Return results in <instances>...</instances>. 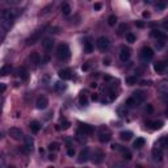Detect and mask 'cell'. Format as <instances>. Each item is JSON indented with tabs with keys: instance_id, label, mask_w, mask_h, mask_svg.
I'll return each instance as SVG.
<instances>
[{
	"instance_id": "23",
	"label": "cell",
	"mask_w": 168,
	"mask_h": 168,
	"mask_svg": "<svg viewBox=\"0 0 168 168\" xmlns=\"http://www.w3.org/2000/svg\"><path fill=\"white\" fill-rule=\"evenodd\" d=\"M33 144H34V142H33V138L32 137H25V147L29 150H33Z\"/></svg>"
},
{
	"instance_id": "1",
	"label": "cell",
	"mask_w": 168,
	"mask_h": 168,
	"mask_svg": "<svg viewBox=\"0 0 168 168\" xmlns=\"http://www.w3.org/2000/svg\"><path fill=\"white\" fill-rule=\"evenodd\" d=\"M57 55L60 60H67L71 57V51H70V47L66 45V43H60V45L57 47Z\"/></svg>"
},
{
	"instance_id": "4",
	"label": "cell",
	"mask_w": 168,
	"mask_h": 168,
	"mask_svg": "<svg viewBox=\"0 0 168 168\" xmlns=\"http://www.w3.org/2000/svg\"><path fill=\"white\" fill-rule=\"evenodd\" d=\"M8 134H9L11 138H12V139H15V141H20V139H23V138H24L23 130H21V129H17V127H12V129H9Z\"/></svg>"
},
{
	"instance_id": "50",
	"label": "cell",
	"mask_w": 168,
	"mask_h": 168,
	"mask_svg": "<svg viewBox=\"0 0 168 168\" xmlns=\"http://www.w3.org/2000/svg\"><path fill=\"white\" fill-rule=\"evenodd\" d=\"M4 91H5V86H4V84H2V93H3Z\"/></svg>"
},
{
	"instance_id": "37",
	"label": "cell",
	"mask_w": 168,
	"mask_h": 168,
	"mask_svg": "<svg viewBox=\"0 0 168 168\" xmlns=\"http://www.w3.org/2000/svg\"><path fill=\"white\" fill-rule=\"evenodd\" d=\"M122 152H123V156H125V159L130 160V159H131V154L127 151V150H122Z\"/></svg>"
},
{
	"instance_id": "13",
	"label": "cell",
	"mask_w": 168,
	"mask_h": 168,
	"mask_svg": "<svg viewBox=\"0 0 168 168\" xmlns=\"http://www.w3.org/2000/svg\"><path fill=\"white\" fill-rule=\"evenodd\" d=\"M103 159H104V154L100 151V150H97V151H95L93 154V163H96V164H100L101 162H103Z\"/></svg>"
},
{
	"instance_id": "32",
	"label": "cell",
	"mask_w": 168,
	"mask_h": 168,
	"mask_svg": "<svg viewBox=\"0 0 168 168\" xmlns=\"http://www.w3.org/2000/svg\"><path fill=\"white\" fill-rule=\"evenodd\" d=\"M116 23H117V17H116V16H110L109 19H108V24H109L110 26L116 25Z\"/></svg>"
},
{
	"instance_id": "40",
	"label": "cell",
	"mask_w": 168,
	"mask_h": 168,
	"mask_svg": "<svg viewBox=\"0 0 168 168\" xmlns=\"http://www.w3.org/2000/svg\"><path fill=\"white\" fill-rule=\"evenodd\" d=\"M80 104H82V105H87V99H86V96H80Z\"/></svg>"
},
{
	"instance_id": "38",
	"label": "cell",
	"mask_w": 168,
	"mask_h": 168,
	"mask_svg": "<svg viewBox=\"0 0 168 168\" xmlns=\"http://www.w3.org/2000/svg\"><path fill=\"white\" fill-rule=\"evenodd\" d=\"M67 154H68V156H74V155H75V150H74L72 147H68Z\"/></svg>"
},
{
	"instance_id": "33",
	"label": "cell",
	"mask_w": 168,
	"mask_h": 168,
	"mask_svg": "<svg viewBox=\"0 0 168 168\" xmlns=\"http://www.w3.org/2000/svg\"><path fill=\"white\" fill-rule=\"evenodd\" d=\"M8 4H11V5H19V4L23 2V0H5Z\"/></svg>"
},
{
	"instance_id": "14",
	"label": "cell",
	"mask_w": 168,
	"mask_h": 168,
	"mask_svg": "<svg viewBox=\"0 0 168 168\" xmlns=\"http://www.w3.org/2000/svg\"><path fill=\"white\" fill-rule=\"evenodd\" d=\"M151 36L154 38H156V39H164V41H167V36H166V33H163L160 32V30H152V33H151Z\"/></svg>"
},
{
	"instance_id": "18",
	"label": "cell",
	"mask_w": 168,
	"mask_h": 168,
	"mask_svg": "<svg viewBox=\"0 0 168 168\" xmlns=\"http://www.w3.org/2000/svg\"><path fill=\"white\" fill-rule=\"evenodd\" d=\"M80 130L84 133V134H92V133H93V127L91 125H87V123H82Z\"/></svg>"
},
{
	"instance_id": "27",
	"label": "cell",
	"mask_w": 168,
	"mask_h": 168,
	"mask_svg": "<svg viewBox=\"0 0 168 168\" xmlns=\"http://www.w3.org/2000/svg\"><path fill=\"white\" fill-rule=\"evenodd\" d=\"M135 105H138V103H137V100H135L133 96L130 97V99H127V100H126V107L133 108V107H135Z\"/></svg>"
},
{
	"instance_id": "5",
	"label": "cell",
	"mask_w": 168,
	"mask_h": 168,
	"mask_svg": "<svg viewBox=\"0 0 168 168\" xmlns=\"http://www.w3.org/2000/svg\"><path fill=\"white\" fill-rule=\"evenodd\" d=\"M96 45H97V47H99L101 51H105L109 47V39L107 37H104V36L99 37V38H97V41H96Z\"/></svg>"
},
{
	"instance_id": "49",
	"label": "cell",
	"mask_w": 168,
	"mask_h": 168,
	"mask_svg": "<svg viewBox=\"0 0 168 168\" xmlns=\"http://www.w3.org/2000/svg\"><path fill=\"white\" fill-rule=\"evenodd\" d=\"M146 110H148V112H151V110H152V107H151V105H148V107L146 108Z\"/></svg>"
},
{
	"instance_id": "52",
	"label": "cell",
	"mask_w": 168,
	"mask_h": 168,
	"mask_svg": "<svg viewBox=\"0 0 168 168\" xmlns=\"http://www.w3.org/2000/svg\"><path fill=\"white\" fill-rule=\"evenodd\" d=\"M166 117H168V108L166 109Z\"/></svg>"
},
{
	"instance_id": "43",
	"label": "cell",
	"mask_w": 168,
	"mask_h": 168,
	"mask_svg": "<svg viewBox=\"0 0 168 168\" xmlns=\"http://www.w3.org/2000/svg\"><path fill=\"white\" fill-rule=\"evenodd\" d=\"M125 28H126V25L122 24V25L120 26V32H118V34H123V30H125Z\"/></svg>"
},
{
	"instance_id": "31",
	"label": "cell",
	"mask_w": 168,
	"mask_h": 168,
	"mask_svg": "<svg viewBox=\"0 0 168 168\" xmlns=\"http://www.w3.org/2000/svg\"><path fill=\"white\" fill-rule=\"evenodd\" d=\"M126 39H127V42L133 43V42H135V36L133 33H127L126 34Z\"/></svg>"
},
{
	"instance_id": "15",
	"label": "cell",
	"mask_w": 168,
	"mask_h": 168,
	"mask_svg": "<svg viewBox=\"0 0 168 168\" xmlns=\"http://www.w3.org/2000/svg\"><path fill=\"white\" fill-rule=\"evenodd\" d=\"M133 97L137 100V103L141 104V103H143L144 99H146V95L143 93L142 91H138V92H134V95H133Z\"/></svg>"
},
{
	"instance_id": "47",
	"label": "cell",
	"mask_w": 168,
	"mask_h": 168,
	"mask_svg": "<svg viewBox=\"0 0 168 168\" xmlns=\"http://www.w3.org/2000/svg\"><path fill=\"white\" fill-rule=\"evenodd\" d=\"M109 62H110L109 58H105V59H104V64H109Z\"/></svg>"
},
{
	"instance_id": "22",
	"label": "cell",
	"mask_w": 168,
	"mask_h": 168,
	"mask_svg": "<svg viewBox=\"0 0 168 168\" xmlns=\"http://www.w3.org/2000/svg\"><path fill=\"white\" fill-rule=\"evenodd\" d=\"M53 45H54V41H53V39H50V38H46L45 41L42 42V46H43V49H45V50H50V49L53 47Z\"/></svg>"
},
{
	"instance_id": "16",
	"label": "cell",
	"mask_w": 168,
	"mask_h": 168,
	"mask_svg": "<svg viewBox=\"0 0 168 168\" xmlns=\"http://www.w3.org/2000/svg\"><path fill=\"white\" fill-rule=\"evenodd\" d=\"M11 71H12V66L9 63H7V64L3 66L2 70H0V75H2V76H7L8 74H11Z\"/></svg>"
},
{
	"instance_id": "30",
	"label": "cell",
	"mask_w": 168,
	"mask_h": 168,
	"mask_svg": "<svg viewBox=\"0 0 168 168\" xmlns=\"http://www.w3.org/2000/svg\"><path fill=\"white\" fill-rule=\"evenodd\" d=\"M84 47H86V51L87 53H92V51H93V45H92L91 42H86Z\"/></svg>"
},
{
	"instance_id": "21",
	"label": "cell",
	"mask_w": 168,
	"mask_h": 168,
	"mask_svg": "<svg viewBox=\"0 0 168 168\" xmlns=\"http://www.w3.org/2000/svg\"><path fill=\"white\" fill-rule=\"evenodd\" d=\"M147 126H151V129H152V130H159V129H162V126H163V122H162V121L147 122Z\"/></svg>"
},
{
	"instance_id": "42",
	"label": "cell",
	"mask_w": 168,
	"mask_h": 168,
	"mask_svg": "<svg viewBox=\"0 0 168 168\" xmlns=\"http://www.w3.org/2000/svg\"><path fill=\"white\" fill-rule=\"evenodd\" d=\"M163 28H164V30H167V32H168V20L167 19L163 21Z\"/></svg>"
},
{
	"instance_id": "45",
	"label": "cell",
	"mask_w": 168,
	"mask_h": 168,
	"mask_svg": "<svg viewBox=\"0 0 168 168\" xmlns=\"http://www.w3.org/2000/svg\"><path fill=\"white\" fill-rule=\"evenodd\" d=\"M88 68H89V64H88V63H87V64H83V67H82L83 71H87Z\"/></svg>"
},
{
	"instance_id": "20",
	"label": "cell",
	"mask_w": 168,
	"mask_h": 168,
	"mask_svg": "<svg viewBox=\"0 0 168 168\" xmlns=\"http://www.w3.org/2000/svg\"><path fill=\"white\" fill-rule=\"evenodd\" d=\"M99 139H100V142L107 143V142H109V141H110V134H109V133L101 131L100 134H99Z\"/></svg>"
},
{
	"instance_id": "11",
	"label": "cell",
	"mask_w": 168,
	"mask_h": 168,
	"mask_svg": "<svg viewBox=\"0 0 168 168\" xmlns=\"http://www.w3.org/2000/svg\"><path fill=\"white\" fill-rule=\"evenodd\" d=\"M59 78L62 79V80H68V79H71V70L70 68H63L60 70V71L58 72Z\"/></svg>"
},
{
	"instance_id": "8",
	"label": "cell",
	"mask_w": 168,
	"mask_h": 168,
	"mask_svg": "<svg viewBox=\"0 0 168 168\" xmlns=\"http://www.w3.org/2000/svg\"><path fill=\"white\" fill-rule=\"evenodd\" d=\"M155 147H159V148L168 147V135H163V137H160V138L158 139V142L155 143Z\"/></svg>"
},
{
	"instance_id": "34",
	"label": "cell",
	"mask_w": 168,
	"mask_h": 168,
	"mask_svg": "<svg viewBox=\"0 0 168 168\" xmlns=\"http://www.w3.org/2000/svg\"><path fill=\"white\" fill-rule=\"evenodd\" d=\"M49 150H50V151H57V150H58V143H50L49 144Z\"/></svg>"
},
{
	"instance_id": "53",
	"label": "cell",
	"mask_w": 168,
	"mask_h": 168,
	"mask_svg": "<svg viewBox=\"0 0 168 168\" xmlns=\"http://www.w3.org/2000/svg\"><path fill=\"white\" fill-rule=\"evenodd\" d=\"M144 2H148V3H150V2H151V0H144Z\"/></svg>"
},
{
	"instance_id": "35",
	"label": "cell",
	"mask_w": 168,
	"mask_h": 168,
	"mask_svg": "<svg viewBox=\"0 0 168 168\" xmlns=\"http://www.w3.org/2000/svg\"><path fill=\"white\" fill-rule=\"evenodd\" d=\"M164 39H156V47L158 49H162L163 46H164Z\"/></svg>"
},
{
	"instance_id": "10",
	"label": "cell",
	"mask_w": 168,
	"mask_h": 168,
	"mask_svg": "<svg viewBox=\"0 0 168 168\" xmlns=\"http://www.w3.org/2000/svg\"><path fill=\"white\" fill-rule=\"evenodd\" d=\"M152 158L155 162H160L163 159V148H159V147H155L152 150Z\"/></svg>"
},
{
	"instance_id": "6",
	"label": "cell",
	"mask_w": 168,
	"mask_h": 168,
	"mask_svg": "<svg viewBox=\"0 0 168 168\" xmlns=\"http://www.w3.org/2000/svg\"><path fill=\"white\" fill-rule=\"evenodd\" d=\"M47 105H49V100H47L46 96H39L38 99L36 100V107H37V109H39V110L46 109Z\"/></svg>"
},
{
	"instance_id": "28",
	"label": "cell",
	"mask_w": 168,
	"mask_h": 168,
	"mask_svg": "<svg viewBox=\"0 0 168 168\" xmlns=\"http://www.w3.org/2000/svg\"><path fill=\"white\" fill-rule=\"evenodd\" d=\"M125 82H126L127 86H134V84H137V82H138V79L135 76H127Z\"/></svg>"
},
{
	"instance_id": "51",
	"label": "cell",
	"mask_w": 168,
	"mask_h": 168,
	"mask_svg": "<svg viewBox=\"0 0 168 168\" xmlns=\"http://www.w3.org/2000/svg\"><path fill=\"white\" fill-rule=\"evenodd\" d=\"M47 60H49V55H46V57H45V59H43V62H47Z\"/></svg>"
},
{
	"instance_id": "24",
	"label": "cell",
	"mask_w": 168,
	"mask_h": 168,
	"mask_svg": "<svg viewBox=\"0 0 168 168\" xmlns=\"http://www.w3.org/2000/svg\"><path fill=\"white\" fill-rule=\"evenodd\" d=\"M30 129H32L33 133H38L39 129H41V125H39L38 121H32L30 122Z\"/></svg>"
},
{
	"instance_id": "17",
	"label": "cell",
	"mask_w": 168,
	"mask_h": 168,
	"mask_svg": "<svg viewBox=\"0 0 168 168\" xmlns=\"http://www.w3.org/2000/svg\"><path fill=\"white\" fill-rule=\"evenodd\" d=\"M17 74H19V76L21 79H24V80H28L29 75H28V70H26L25 67H20L19 70H17Z\"/></svg>"
},
{
	"instance_id": "12",
	"label": "cell",
	"mask_w": 168,
	"mask_h": 168,
	"mask_svg": "<svg viewBox=\"0 0 168 168\" xmlns=\"http://www.w3.org/2000/svg\"><path fill=\"white\" fill-rule=\"evenodd\" d=\"M29 59H30V62H32L34 66H38L39 63H41V57H39V54H38L37 51H33L32 54H30Z\"/></svg>"
},
{
	"instance_id": "41",
	"label": "cell",
	"mask_w": 168,
	"mask_h": 168,
	"mask_svg": "<svg viewBox=\"0 0 168 168\" xmlns=\"http://www.w3.org/2000/svg\"><path fill=\"white\" fill-rule=\"evenodd\" d=\"M135 25L138 26V28H143V26H144V23H143V21H135Z\"/></svg>"
},
{
	"instance_id": "9",
	"label": "cell",
	"mask_w": 168,
	"mask_h": 168,
	"mask_svg": "<svg viewBox=\"0 0 168 168\" xmlns=\"http://www.w3.org/2000/svg\"><path fill=\"white\" fill-rule=\"evenodd\" d=\"M120 58L122 62H126V60H129L130 58V49L129 47H126V46H123L121 49V53H120Z\"/></svg>"
},
{
	"instance_id": "7",
	"label": "cell",
	"mask_w": 168,
	"mask_h": 168,
	"mask_svg": "<svg viewBox=\"0 0 168 168\" xmlns=\"http://www.w3.org/2000/svg\"><path fill=\"white\" fill-rule=\"evenodd\" d=\"M166 68H167V63H166V62H163V60H159V62H156V63L154 64V70H155L158 74L164 72Z\"/></svg>"
},
{
	"instance_id": "2",
	"label": "cell",
	"mask_w": 168,
	"mask_h": 168,
	"mask_svg": "<svg viewBox=\"0 0 168 168\" xmlns=\"http://www.w3.org/2000/svg\"><path fill=\"white\" fill-rule=\"evenodd\" d=\"M45 30H46V26H43V28H41V29H38V30H36L32 36H30L28 39H26V45H34V43H37L39 39H41V37H42V34L45 33Z\"/></svg>"
},
{
	"instance_id": "36",
	"label": "cell",
	"mask_w": 168,
	"mask_h": 168,
	"mask_svg": "<svg viewBox=\"0 0 168 168\" xmlns=\"http://www.w3.org/2000/svg\"><path fill=\"white\" fill-rule=\"evenodd\" d=\"M166 8V2H160L159 4H156V9L160 11V9H164Z\"/></svg>"
},
{
	"instance_id": "3",
	"label": "cell",
	"mask_w": 168,
	"mask_h": 168,
	"mask_svg": "<svg viewBox=\"0 0 168 168\" xmlns=\"http://www.w3.org/2000/svg\"><path fill=\"white\" fill-rule=\"evenodd\" d=\"M141 58L144 62H148L154 58V51L151 47H143L142 51H141Z\"/></svg>"
},
{
	"instance_id": "44",
	"label": "cell",
	"mask_w": 168,
	"mask_h": 168,
	"mask_svg": "<svg viewBox=\"0 0 168 168\" xmlns=\"http://www.w3.org/2000/svg\"><path fill=\"white\" fill-rule=\"evenodd\" d=\"M57 89H64V88H66V86H62V84L60 83H57Z\"/></svg>"
},
{
	"instance_id": "46",
	"label": "cell",
	"mask_w": 168,
	"mask_h": 168,
	"mask_svg": "<svg viewBox=\"0 0 168 168\" xmlns=\"http://www.w3.org/2000/svg\"><path fill=\"white\" fill-rule=\"evenodd\" d=\"M68 126H70V122H64V123H63V126H62V127H63V129H67Z\"/></svg>"
},
{
	"instance_id": "25",
	"label": "cell",
	"mask_w": 168,
	"mask_h": 168,
	"mask_svg": "<svg viewBox=\"0 0 168 168\" xmlns=\"http://www.w3.org/2000/svg\"><path fill=\"white\" fill-rule=\"evenodd\" d=\"M131 137H133V133L131 131H122L121 134H120V138L122 141H130Z\"/></svg>"
},
{
	"instance_id": "29",
	"label": "cell",
	"mask_w": 168,
	"mask_h": 168,
	"mask_svg": "<svg viewBox=\"0 0 168 168\" xmlns=\"http://www.w3.org/2000/svg\"><path fill=\"white\" fill-rule=\"evenodd\" d=\"M144 139L143 138H137V141H135V142H134V147L135 148H141V147H143V146H144Z\"/></svg>"
},
{
	"instance_id": "54",
	"label": "cell",
	"mask_w": 168,
	"mask_h": 168,
	"mask_svg": "<svg viewBox=\"0 0 168 168\" xmlns=\"http://www.w3.org/2000/svg\"><path fill=\"white\" fill-rule=\"evenodd\" d=\"M167 20H168V17H167Z\"/></svg>"
},
{
	"instance_id": "48",
	"label": "cell",
	"mask_w": 168,
	"mask_h": 168,
	"mask_svg": "<svg viewBox=\"0 0 168 168\" xmlns=\"http://www.w3.org/2000/svg\"><path fill=\"white\" fill-rule=\"evenodd\" d=\"M142 16H143V17H148V16H150V13H148V12H143V15H142Z\"/></svg>"
},
{
	"instance_id": "26",
	"label": "cell",
	"mask_w": 168,
	"mask_h": 168,
	"mask_svg": "<svg viewBox=\"0 0 168 168\" xmlns=\"http://www.w3.org/2000/svg\"><path fill=\"white\" fill-rule=\"evenodd\" d=\"M62 13H63V15H66V16L71 13V7H70L67 3H63V4H62Z\"/></svg>"
},
{
	"instance_id": "39",
	"label": "cell",
	"mask_w": 168,
	"mask_h": 168,
	"mask_svg": "<svg viewBox=\"0 0 168 168\" xmlns=\"http://www.w3.org/2000/svg\"><path fill=\"white\" fill-rule=\"evenodd\" d=\"M101 7H103V5H101V3H95L93 9H95V11H99V9H101Z\"/></svg>"
},
{
	"instance_id": "19",
	"label": "cell",
	"mask_w": 168,
	"mask_h": 168,
	"mask_svg": "<svg viewBox=\"0 0 168 168\" xmlns=\"http://www.w3.org/2000/svg\"><path fill=\"white\" fill-rule=\"evenodd\" d=\"M88 155H89V151H88V148L83 150L80 152V155H79V163H84L88 160Z\"/></svg>"
}]
</instances>
